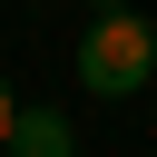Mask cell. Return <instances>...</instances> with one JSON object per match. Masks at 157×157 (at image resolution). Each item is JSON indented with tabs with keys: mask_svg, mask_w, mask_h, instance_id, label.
Returning a JSON list of instances; mask_svg holds the SVG:
<instances>
[{
	"mask_svg": "<svg viewBox=\"0 0 157 157\" xmlns=\"http://www.w3.org/2000/svg\"><path fill=\"white\" fill-rule=\"evenodd\" d=\"M88 10H128V0H88Z\"/></svg>",
	"mask_w": 157,
	"mask_h": 157,
	"instance_id": "obj_4",
	"label": "cell"
},
{
	"mask_svg": "<svg viewBox=\"0 0 157 157\" xmlns=\"http://www.w3.org/2000/svg\"><path fill=\"white\" fill-rule=\"evenodd\" d=\"M0 157H78L69 108H29V98H20V118H10V147H0Z\"/></svg>",
	"mask_w": 157,
	"mask_h": 157,
	"instance_id": "obj_2",
	"label": "cell"
},
{
	"mask_svg": "<svg viewBox=\"0 0 157 157\" xmlns=\"http://www.w3.org/2000/svg\"><path fill=\"white\" fill-rule=\"evenodd\" d=\"M10 118H20V88L0 78V147H10Z\"/></svg>",
	"mask_w": 157,
	"mask_h": 157,
	"instance_id": "obj_3",
	"label": "cell"
},
{
	"mask_svg": "<svg viewBox=\"0 0 157 157\" xmlns=\"http://www.w3.org/2000/svg\"><path fill=\"white\" fill-rule=\"evenodd\" d=\"M78 78H88L98 98H137V88L157 78V29H147L137 10H98V20L78 29Z\"/></svg>",
	"mask_w": 157,
	"mask_h": 157,
	"instance_id": "obj_1",
	"label": "cell"
}]
</instances>
